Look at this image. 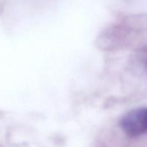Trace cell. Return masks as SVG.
Masks as SVG:
<instances>
[{"label": "cell", "instance_id": "6da1fadb", "mask_svg": "<svg viewBox=\"0 0 147 147\" xmlns=\"http://www.w3.org/2000/svg\"><path fill=\"white\" fill-rule=\"evenodd\" d=\"M123 130L130 136H139L147 131V109H137L126 113L121 121Z\"/></svg>", "mask_w": 147, "mask_h": 147}]
</instances>
